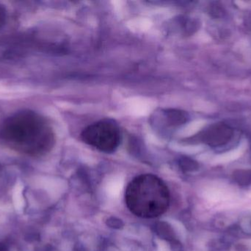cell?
Wrapping results in <instances>:
<instances>
[{"label": "cell", "mask_w": 251, "mask_h": 251, "mask_svg": "<svg viewBox=\"0 0 251 251\" xmlns=\"http://www.w3.org/2000/svg\"><path fill=\"white\" fill-rule=\"evenodd\" d=\"M81 139L88 145L104 152L113 153L120 145L122 134L119 125L110 119L98 121L82 131Z\"/></svg>", "instance_id": "3"}, {"label": "cell", "mask_w": 251, "mask_h": 251, "mask_svg": "<svg viewBox=\"0 0 251 251\" xmlns=\"http://www.w3.org/2000/svg\"><path fill=\"white\" fill-rule=\"evenodd\" d=\"M54 141L48 121L32 111L16 112L0 124V143L20 153L41 156L51 150Z\"/></svg>", "instance_id": "1"}, {"label": "cell", "mask_w": 251, "mask_h": 251, "mask_svg": "<svg viewBox=\"0 0 251 251\" xmlns=\"http://www.w3.org/2000/svg\"><path fill=\"white\" fill-rule=\"evenodd\" d=\"M233 130L226 124H215L205 130L200 138L202 141L212 147L224 145L231 140Z\"/></svg>", "instance_id": "4"}, {"label": "cell", "mask_w": 251, "mask_h": 251, "mask_svg": "<svg viewBox=\"0 0 251 251\" xmlns=\"http://www.w3.org/2000/svg\"><path fill=\"white\" fill-rule=\"evenodd\" d=\"M164 116L165 120L168 122V125L170 126H178V125H183L185 123L188 119V116L187 113L181 111L166 110L164 112Z\"/></svg>", "instance_id": "5"}, {"label": "cell", "mask_w": 251, "mask_h": 251, "mask_svg": "<svg viewBox=\"0 0 251 251\" xmlns=\"http://www.w3.org/2000/svg\"><path fill=\"white\" fill-rule=\"evenodd\" d=\"M0 251H7V247L4 245L0 244Z\"/></svg>", "instance_id": "7"}, {"label": "cell", "mask_w": 251, "mask_h": 251, "mask_svg": "<svg viewBox=\"0 0 251 251\" xmlns=\"http://www.w3.org/2000/svg\"><path fill=\"white\" fill-rule=\"evenodd\" d=\"M7 21V10L4 5L0 4V29L5 25Z\"/></svg>", "instance_id": "6"}, {"label": "cell", "mask_w": 251, "mask_h": 251, "mask_svg": "<svg viewBox=\"0 0 251 251\" xmlns=\"http://www.w3.org/2000/svg\"><path fill=\"white\" fill-rule=\"evenodd\" d=\"M125 201L130 212L136 216L157 218L169 206V190L159 177L143 174L135 177L127 186Z\"/></svg>", "instance_id": "2"}]
</instances>
